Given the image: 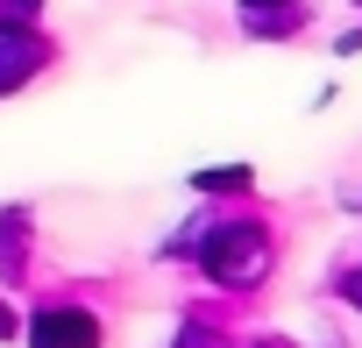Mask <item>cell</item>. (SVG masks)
Returning <instances> with one entry per match:
<instances>
[{
    "instance_id": "cell-1",
    "label": "cell",
    "mask_w": 362,
    "mask_h": 348,
    "mask_svg": "<svg viewBox=\"0 0 362 348\" xmlns=\"http://www.w3.org/2000/svg\"><path fill=\"white\" fill-rule=\"evenodd\" d=\"M199 263H206L221 284H256L263 263H270V242H263L256 221H228V228H214V235L199 242Z\"/></svg>"
},
{
    "instance_id": "cell-2",
    "label": "cell",
    "mask_w": 362,
    "mask_h": 348,
    "mask_svg": "<svg viewBox=\"0 0 362 348\" xmlns=\"http://www.w3.org/2000/svg\"><path fill=\"white\" fill-rule=\"evenodd\" d=\"M93 334H100V327H93L86 313H43L29 341H36V348H93Z\"/></svg>"
},
{
    "instance_id": "cell-3",
    "label": "cell",
    "mask_w": 362,
    "mask_h": 348,
    "mask_svg": "<svg viewBox=\"0 0 362 348\" xmlns=\"http://www.w3.org/2000/svg\"><path fill=\"white\" fill-rule=\"evenodd\" d=\"M29 71H36V43H29V29L0 22V93H8V86H22Z\"/></svg>"
},
{
    "instance_id": "cell-4",
    "label": "cell",
    "mask_w": 362,
    "mask_h": 348,
    "mask_svg": "<svg viewBox=\"0 0 362 348\" xmlns=\"http://www.w3.org/2000/svg\"><path fill=\"white\" fill-rule=\"evenodd\" d=\"M242 8H249L256 29H284V22H298V0H242Z\"/></svg>"
},
{
    "instance_id": "cell-5",
    "label": "cell",
    "mask_w": 362,
    "mask_h": 348,
    "mask_svg": "<svg viewBox=\"0 0 362 348\" xmlns=\"http://www.w3.org/2000/svg\"><path fill=\"white\" fill-rule=\"evenodd\" d=\"M199 185H206V192H242L249 170H199Z\"/></svg>"
},
{
    "instance_id": "cell-6",
    "label": "cell",
    "mask_w": 362,
    "mask_h": 348,
    "mask_svg": "<svg viewBox=\"0 0 362 348\" xmlns=\"http://www.w3.org/2000/svg\"><path fill=\"white\" fill-rule=\"evenodd\" d=\"M341 291H348V298L362 306V270H348V277H341Z\"/></svg>"
},
{
    "instance_id": "cell-7",
    "label": "cell",
    "mask_w": 362,
    "mask_h": 348,
    "mask_svg": "<svg viewBox=\"0 0 362 348\" xmlns=\"http://www.w3.org/2000/svg\"><path fill=\"white\" fill-rule=\"evenodd\" d=\"M0 334H8V306H0Z\"/></svg>"
}]
</instances>
